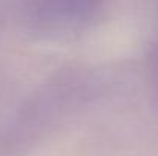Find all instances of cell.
Masks as SVG:
<instances>
[{"label": "cell", "mask_w": 158, "mask_h": 156, "mask_svg": "<svg viewBox=\"0 0 158 156\" xmlns=\"http://www.w3.org/2000/svg\"><path fill=\"white\" fill-rule=\"evenodd\" d=\"M105 0H29L28 25L42 35L57 37L85 28Z\"/></svg>", "instance_id": "1"}]
</instances>
